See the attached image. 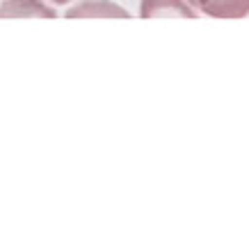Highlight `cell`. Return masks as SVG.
Listing matches in <instances>:
<instances>
[{
    "label": "cell",
    "mask_w": 249,
    "mask_h": 235,
    "mask_svg": "<svg viewBox=\"0 0 249 235\" xmlns=\"http://www.w3.org/2000/svg\"><path fill=\"white\" fill-rule=\"evenodd\" d=\"M199 14L188 0H142L140 2V16L142 18H167V16H178V18H195Z\"/></svg>",
    "instance_id": "cell-1"
},
{
    "label": "cell",
    "mask_w": 249,
    "mask_h": 235,
    "mask_svg": "<svg viewBox=\"0 0 249 235\" xmlns=\"http://www.w3.org/2000/svg\"><path fill=\"white\" fill-rule=\"evenodd\" d=\"M199 14L213 18H245L249 16V0H188Z\"/></svg>",
    "instance_id": "cell-2"
},
{
    "label": "cell",
    "mask_w": 249,
    "mask_h": 235,
    "mask_svg": "<svg viewBox=\"0 0 249 235\" xmlns=\"http://www.w3.org/2000/svg\"><path fill=\"white\" fill-rule=\"evenodd\" d=\"M96 16H107V18H128V12L112 2V0H80L78 5L67 12V18H96Z\"/></svg>",
    "instance_id": "cell-3"
},
{
    "label": "cell",
    "mask_w": 249,
    "mask_h": 235,
    "mask_svg": "<svg viewBox=\"0 0 249 235\" xmlns=\"http://www.w3.org/2000/svg\"><path fill=\"white\" fill-rule=\"evenodd\" d=\"M12 2H14V0H0V18H5V16H7V9H9Z\"/></svg>",
    "instance_id": "cell-4"
},
{
    "label": "cell",
    "mask_w": 249,
    "mask_h": 235,
    "mask_svg": "<svg viewBox=\"0 0 249 235\" xmlns=\"http://www.w3.org/2000/svg\"><path fill=\"white\" fill-rule=\"evenodd\" d=\"M51 2H55V5H69L71 0H51Z\"/></svg>",
    "instance_id": "cell-5"
}]
</instances>
